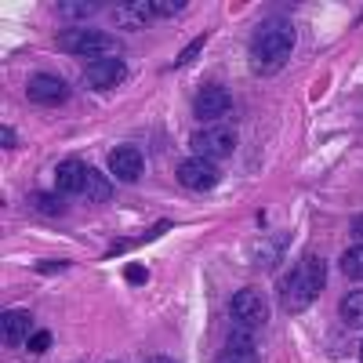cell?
<instances>
[{
	"label": "cell",
	"instance_id": "cell-15",
	"mask_svg": "<svg viewBox=\"0 0 363 363\" xmlns=\"http://www.w3.org/2000/svg\"><path fill=\"white\" fill-rule=\"evenodd\" d=\"M145 15H153V4H120L113 18H116L120 26H142Z\"/></svg>",
	"mask_w": 363,
	"mask_h": 363
},
{
	"label": "cell",
	"instance_id": "cell-1",
	"mask_svg": "<svg viewBox=\"0 0 363 363\" xmlns=\"http://www.w3.org/2000/svg\"><path fill=\"white\" fill-rule=\"evenodd\" d=\"M291 51H294V26L287 18L272 15L255 29V37H251V66H255V73L272 77L277 69L287 66Z\"/></svg>",
	"mask_w": 363,
	"mask_h": 363
},
{
	"label": "cell",
	"instance_id": "cell-3",
	"mask_svg": "<svg viewBox=\"0 0 363 363\" xmlns=\"http://www.w3.org/2000/svg\"><path fill=\"white\" fill-rule=\"evenodd\" d=\"M58 48L73 51V55H91L95 62H102V58L109 51H116L120 44L113 37L99 33V29H69V33H58Z\"/></svg>",
	"mask_w": 363,
	"mask_h": 363
},
{
	"label": "cell",
	"instance_id": "cell-20",
	"mask_svg": "<svg viewBox=\"0 0 363 363\" xmlns=\"http://www.w3.org/2000/svg\"><path fill=\"white\" fill-rule=\"evenodd\" d=\"M26 349H29V352H37V356H40V352H48V349H51V330H37V335L29 338V345H26Z\"/></svg>",
	"mask_w": 363,
	"mask_h": 363
},
{
	"label": "cell",
	"instance_id": "cell-12",
	"mask_svg": "<svg viewBox=\"0 0 363 363\" xmlns=\"http://www.w3.org/2000/svg\"><path fill=\"white\" fill-rule=\"evenodd\" d=\"M84 182H87V167H84V160L69 157V160L58 164V171H55V189L62 193V196L84 193Z\"/></svg>",
	"mask_w": 363,
	"mask_h": 363
},
{
	"label": "cell",
	"instance_id": "cell-5",
	"mask_svg": "<svg viewBox=\"0 0 363 363\" xmlns=\"http://www.w3.org/2000/svg\"><path fill=\"white\" fill-rule=\"evenodd\" d=\"M233 149H236V131H233V128L215 124V128H203V131L193 135V153H196L200 160H211V164L225 160Z\"/></svg>",
	"mask_w": 363,
	"mask_h": 363
},
{
	"label": "cell",
	"instance_id": "cell-25",
	"mask_svg": "<svg viewBox=\"0 0 363 363\" xmlns=\"http://www.w3.org/2000/svg\"><path fill=\"white\" fill-rule=\"evenodd\" d=\"M58 269H69V262H40V272H58Z\"/></svg>",
	"mask_w": 363,
	"mask_h": 363
},
{
	"label": "cell",
	"instance_id": "cell-6",
	"mask_svg": "<svg viewBox=\"0 0 363 363\" xmlns=\"http://www.w3.org/2000/svg\"><path fill=\"white\" fill-rule=\"evenodd\" d=\"M229 109H233V95H229L225 87H218V84L200 87L196 99H193V116L203 120V124H218Z\"/></svg>",
	"mask_w": 363,
	"mask_h": 363
},
{
	"label": "cell",
	"instance_id": "cell-23",
	"mask_svg": "<svg viewBox=\"0 0 363 363\" xmlns=\"http://www.w3.org/2000/svg\"><path fill=\"white\" fill-rule=\"evenodd\" d=\"M0 131H4V135H0V142H4V149H11V145H18V135H15V128H0Z\"/></svg>",
	"mask_w": 363,
	"mask_h": 363
},
{
	"label": "cell",
	"instance_id": "cell-11",
	"mask_svg": "<svg viewBox=\"0 0 363 363\" xmlns=\"http://www.w3.org/2000/svg\"><path fill=\"white\" fill-rule=\"evenodd\" d=\"M109 171L120 178V182H138L142 171H145V160L135 145H116L109 153Z\"/></svg>",
	"mask_w": 363,
	"mask_h": 363
},
{
	"label": "cell",
	"instance_id": "cell-2",
	"mask_svg": "<svg viewBox=\"0 0 363 363\" xmlns=\"http://www.w3.org/2000/svg\"><path fill=\"white\" fill-rule=\"evenodd\" d=\"M323 284H327V262L316 258V255H306V258H301V262L287 272V277H284V284H280L284 309L298 313V309L313 306V301L320 298V291H323Z\"/></svg>",
	"mask_w": 363,
	"mask_h": 363
},
{
	"label": "cell",
	"instance_id": "cell-28",
	"mask_svg": "<svg viewBox=\"0 0 363 363\" xmlns=\"http://www.w3.org/2000/svg\"><path fill=\"white\" fill-rule=\"evenodd\" d=\"M359 363H363V345H359Z\"/></svg>",
	"mask_w": 363,
	"mask_h": 363
},
{
	"label": "cell",
	"instance_id": "cell-19",
	"mask_svg": "<svg viewBox=\"0 0 363 363\" xmlns=\"http://www.w3.org/2000/svg\"><path fill=\"white\" fill-rule=\"evenodd\" d=\"M58 11L69 15V18H84V15L95 11V4H80V0H77V4H69V0H62V4H58Z\"/></svg>",
	"mask_w": 363,
	"mask_h": 363
},
{
	"label": "cell",
	"instance_id": "cell-4",
	"mask_svg": "<svg viewBox=\"0 0 363 363\" xmlns=\"http://www.w3.org/2000/svg\"><path fill=\"white\" fill-rule=\"evenodd\" d=\"M229 316L240 327H262L269 320V298L258 287H240L229 301Z\"/></svg>",
	"mask_w": 363,
	"mask_h": 363
},
{
	"label": "cell",
	"instance_id": "cell-14",
	"mask_svg": "<svg viewBox=\"0 0 363 363\" xmlns=\"http://www.w3.org/2000/svg\"><path fill=\"white\" fill-rule=\"evenodd\" d=\"M84 196L91 203H102L113 196V186H109V178H102V171H91L87 167V182H84Z\"/></svg>",
	"mask_w": 363,
	"mask_h": 363
},
{
	"label": "cell",
	"instance_id": "cell-7",
	"mask_svg": "<svg viewBox=\"0 0 363 363\" xmlns=\"http://www.w3.org/2000/svg\"><path fill=\"white\" fill-rule=\"evenodd\" d=\"M26 95L37 106H58V102L69 99V84L62 77H55V73H33L29 84H26Z\"/></svg>",
	"mask_w": 363,
	"mask_h": 363
},
{
	"label": "cell",
	"instance_id": "cell-9",
	"mask_svg": "<svg viewBox=\"0 0 363 363\" xmlns=\"http://www.w3.org/2000/svg\"><path fill=\"white\" fill-rule=\"evenodd\" d=\"M128 80V66L120 62V58H102V62H91L84 69V84L91 91H109L116 84H124Z\"/></svg>",
	"mask_w": 363,
	"mask_h": 363
},
{
	"label": "cell",
	"instance_id": "cell-26",
	"mask_svg": "<svg viewBox=\"0 0 363 363\" xmlns=\"http://www.w3.org/2000/svg\"><path fill=\"white\" fill-rule=\"evenodd\" d=\"M352 236L363 244V215H359V218H352Z\"/></svg>",
	"mask_w": 363,
	"mask_h": 363
},
{
	"label": "cell",
	"instance_id": "cell-27",
	"mask_svg": "<svg viewBox=\"0 0 363 363\" xmlns=\"http://www.w3.org/2000/svg\"><path fill=\"white\" fill-rule=\"evenodd\" d=\"M149 363H174V359H167V356H157V359H149Z\"/></svg>",
	"mask_w": 363,
	"mask_h": 363
},
{
	"label": "cell",
	"instance_id": "cell-17",
	"mask_svg": "<svg viewBox=\"0 0 363 363\" xmlns=\"http://www.w3.org/2000/svg\"><path fill=\"white\" fill-rule=\"evenodd\" d=\"M218 363H258V352L255 349H225L218 356Z\"/></svg>",
	"mask_w": 363,
	"mask_h": 363
},
{
	"label": "cell",
	"instance_id": "cell-22",
	"mask_svg": "<svg viewBox=\"0 0 363 363\" xmlns=\"http://www.w3.org/2000/svg\"><path fill=\"white\" fill-rule=\"evenodd\" d=\"M200 44H203V37H200V40H193V48H186V51H182V55H178V66H186V62H189V58H196V51H200Z\"/></svg>",
	"mask_w": 363,
	"mask_h": 363
},
{
	"label": "cell",
	"instance_id": "cell-8",
	"mask_svg": "<svg viewBox=\"0 0 363 363\" xmlns=\"http://www.w3.org/2000/svg\"><path fill=\"white\" fill-rule=\"evenodd\" d=\"M215 182H218V164L200 160V157L178 164V186H186L193 193H207V189H215Z\"/></svg>",
	"mask_w": 363,
	"mask_h": 363
},
{
	"label": "cell",
	"instance_id": "cell-21",
	"mask_svg": "<svg viewBox=\"0 0 363 363\" xmlns=\"http://www.w3.org/2000/svg\"><path fill=\"white\" fill-rule=\"evenodd\" d=\"M33 203L40 211H51V215H62V200H58V196H33Z\"/></svg>",
	"mask_w": 363,
	"mask_h": 363
},
{
	"label": "cell",
	"instance_id": "cell-13",
	"mask_svg": "<svg viewBox=\"0 0 363 363\" xmlns=\"http://www.w3.org/2000/svg\"><path fill=\"white\" fill-rule=\"evenodd\" d=\"M342 323L352 330H363V291H349L342 298Z\"/></svg>",
	"mask_w": 363,
	"mask_h": 363
},
{
	"label": "cell",
	"instance_id": "cell-24",
	"mask_svg": "<svg viewBox=\"0 0 363 363\" xmlns=\"http://www.w3.org/2000/svg\"><path fill=\"white\" fill-rule=\"evenodd\" d=\"M128 280L131 284H145V269L142 265H128Z\"/></svg>",
	"mask_w": 363,
	"mask_h": 363
},
{
	"label": "cell",
	"instance_id": "cell-18",
	"mask_svg": "<svg viewBox=\"0 0 363 363\" xmlns=\"http://www.w3.org/2000/svg\"><path fill=\"white\" fill-rule=\"evenodd\" d=\"M178 11H186V0H153V15H160V18L178 15Z\"/></svg>",
	"mask_w": 363,
	"mask_h": 363
},
{
	"label": "cell",
	"instance_id": "cell-16",
	"mask_svg": "<svg viewBox=\"0 0 363 363\" xmlns=\"http://www.w3.org/2000/svg\"><path fill=\"white\" fill-rule=\"evenodd\" d=\"M342 277L363 280V244H356V247H349V251L342 255Z\"/></svg>",
	"mask_w": 363,
	"mask_h": 363
},
{
	"label": "cell",
	"instance_id": "cell-10",
	"mask_svg": "<svg viewBox=\"0 0 363 363\" xmlns=\"http://www.w3.org/2000/svg\"><path fill=\"white\" fill-rule=\"evenodd\" d=\"M0 335H4V345L18 349V345H29V338L37 335L33 330V316L22 313V309H8L0 316Z\"/></svg>",
	"mask_w": 363,
	"mask_h": 363
}]
</instances>
